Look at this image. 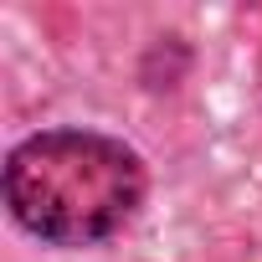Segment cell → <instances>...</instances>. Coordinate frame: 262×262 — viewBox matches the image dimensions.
Here are the masks:
<instances>
[{"label": "cell", "mask_w": 262, "mask_h": 262, "mask_svg": "<svg viewBox=\"0 0 262 262\" xmlns=\"http://www.w3.org/2000/svg\"><path fill=\"white\" fill-rule=\"evenodd\" d=\"M149 170L98 128H41L6 155V211L47 247H98L139 216Z\"/></svg>", "instance_id": "6da1fadb"}]
</instances>
